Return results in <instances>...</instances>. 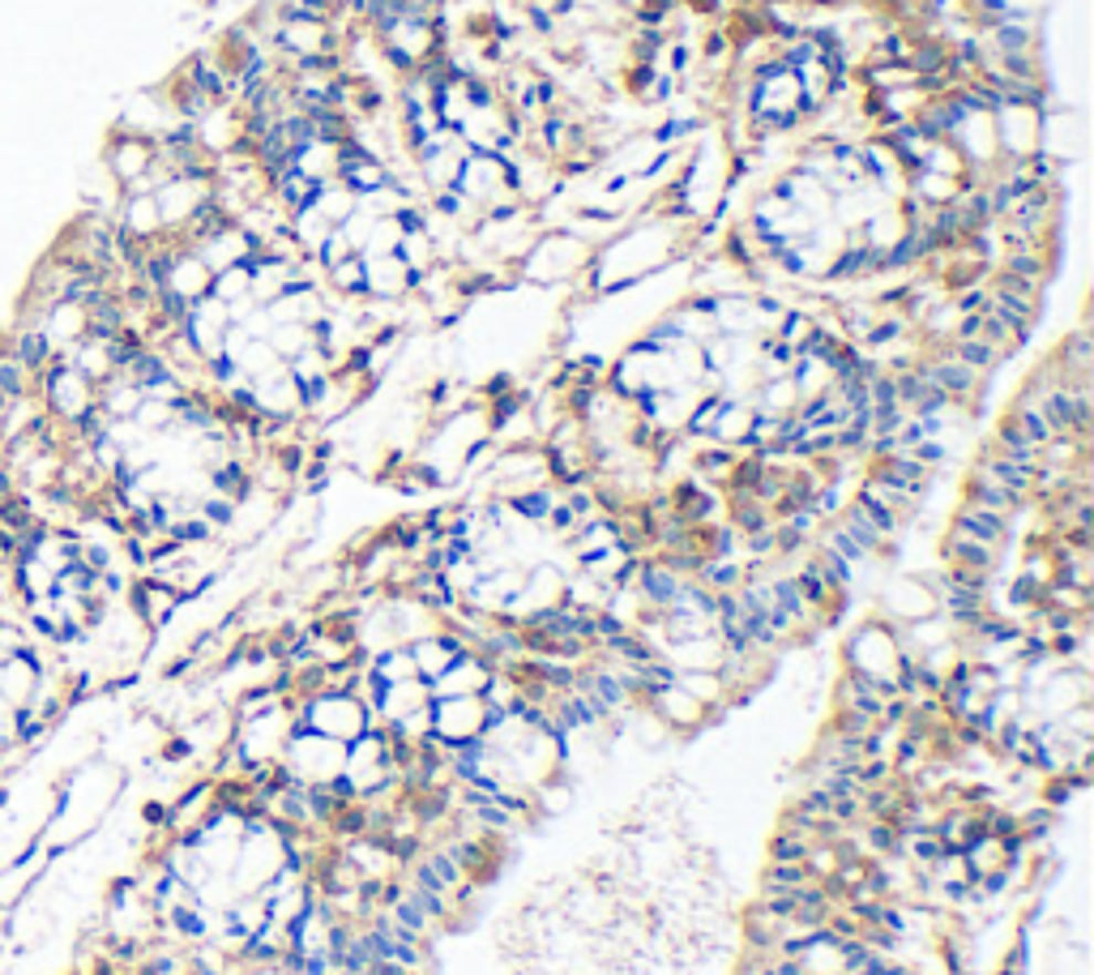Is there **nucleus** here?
<instances>
[{"mask_svg":"<svg viewBox=\"0 0 1094 975\" xmlns=\"http://www.w3.org/2000/svg\"><path fill=\"white\" fill-rule=\"evenodd\" d=\"M838 668L864 677V681L881 684L885 693H898L902 659H898V629L881 612H869L846 638H842V654Z\"/></svg>","mask_w":1094,"mask_h":975,"instance_id":"1","label":"nucleus"},{"mask_svg":"<svg viewBox=\"0 0 1094 975\" xmlns=\"http://www.w3.org/2000/svg\"><path fill=\"white\" fill-rule=\"evenodd\" d=\"M291 706H295V727H308V732L329 736L338 745H351L372 727V711L347 689H322L308 698H291Z\"/></svg>","mask_w":1094,"mask_h":975,"instance_id":"2","label":"nucleus"},{"mask_svg":"<svg viewBox=\"0 0 1094 975\" xmlns=\"http://www.w3.org/2000/svg\"><path fill=\"white\" fill-rule=\"evenodd\" d=\"M34 398H39V407H43L48 420H56L61 428H73L86 411L98 407V386L86 381L65 356H56L34 377Z\"/></svg>","mask_w":1094,"mask_h":975,"instance_id":"3","label":"nucleus"},{"mask_svg":"<svg viewBox=\"0 0 1094 975\" xmlns=\"http://www.w3.org/2000/svg\"><path fill=\"white\" fill-rule=\"evenodd\" d=\"M343 762H347V745H338L329 736H317L308 727H295L287 736V745H283V753H278V766L299 787H334V783L343 779Z\"/></svg>","mask_w":1094,"mask_h":975,"instance_id":"4","label":"nucleus"},{"mask_svg":"<svg viewBox=\"0 0 1094 975\" xmlns=\"http://www.w3.org/2000/svg\"><path fill=\"white\" fill-rule=\"evenodd\" d=\"M98 167L116 180L120 193H155V180H150L155 137H141V133L112 125V133L103 137V150H98Z\"/></svg>","mask_w":1094,"mask_h":975,"instance_id":"5","label":"nucleus"},{"mask_svg":"<svg viewBox=\"0 0 1094 975\" xmlns=\"http://www.w3.org/2000/svg\"><path fill=\"white\" fill-rule=\"evenodd\" d=\"M487 702L483 698H432V745L466 748L475 745L487 727Z\"/></svg>","mask_w":1094,"mask_h":975,"instance_id":"6","label":"nucleus"},{"mask_svg":"<svg viewBox=\"0 0 1094 975\" xmlns=\"http://www.w3.org/2000/svg\"><path fill=\"white\" fill-rule=\"evenodd\" d=\"M642 706L659 719L672 736H697V732H706L709 723H714V715H709L706 706H702L680 681L663 684V689H654V693H645Z\"/></svg>","mask_w":1094,"mask_h":975,"instance_id":"7","label":"nucleus"},{"mask_svg":"<svg viewBox=\"0 0 1094 975\" xmlns=\"http://www.w3.org/2000/svg\"><path fill=\"white\" fill-rule=\"evenodd\" d=\"M872 612H881L890 625H915L924 617H936V595L924 574H898L881 590V604Z\"/></svg>","mask_w":1094,"mask_h":975,"instance_id":"8","label":"nucleus"},{"mask_svg":"<svg viewBox=\"0 0 1094 975\" xmlns=\"http://www.w3.org/2000/svg\"><path fill=\"white\" fill-rule=\"evenodd\" d=\"M125 608L141 620L146 633H162V629L176 620V612L185 608V599H180L167 583H159V578L137 574L129 583V595H125Z\"/></svg>","mask_w":1094,"mask_h":975,"instance_id":"9","label":"nucleus"},{"mask_svg":"<svg viewBox=\"0 0 1094 975\" xmlns=\"http://www.w3.org/2000/svg\"><path fill=\"white\" fill-rule=\"evenodd\" d=\"M992 129H997V155L1009 159H1027L1043 146V116L1022 103H1000L992 112Z\"/></svg>","mask_w":1094,"mask_h":975,"instance_id":"10","label":"nucleus"},{"mask_svg":"<svg viewBox=\"0 0 1094 975\" xmlns=\"http://www.w3.org/2000/svg\"><path fill=\"white\" fill-rule=\"evenodd\" d=\"M185 338H189V347H193L201 359L219 356L227 347V329H231V313H227V304H219L214 295H206V300H197L193 308L185 313V322L176 325Z\"/></svg>","mask_w":1094,"mask_h":975,"instance_id":"11","label":"nucleus"},{"mask_svg":"<svg viewBox=\"0 0 1094 975\" xmlns=\"http://www.w3.org/2000/svg\"><path fill=\"white\" fill-rule=\"evenodd\" d=\"M210 180H189V176H167L155 189V206H159L162 235H180L185 223L193 219V210L210 197Z\"/></svg>","mask_w":1094,"mask_h":975,"instance_id":"12","label":"nucleus"},{"mask_svg":"<svg viewBox=\"0 0 1094 975\" xmlns=\"http://www.w3.org/2000/svg\"><path fill=\"white\" fill-rule=\"evenodd\" d=\"M1056 249L1061 244H1030V249H1000V258L992 270L1000 274H1013V279H1022L1030 283L1034 292L1048 295L1052 287V279H1056Z\"/></svg>","mask_w":1094,"mask_h":975,"instance_id":"13","label":"nucleus"},{"mask_svg":"<svg viewBox=\"0 0 1094 975\" xmlns=\"http://www.w3.org/2000/svg\"><path fill=\"white\" fill-rule=\"evenodd\" d=\"M492 663L483 659L480 650H466V654H457L450 668L436 677V681H428L432 689V698H480L487 681H492Z\"/></svg>","mask_w":1094,"mask_h":975,"instance_id":"14","label":"nucleus"},{"mask_svg":"<svg viewBox=\"0 0 1094 975\" xmlns=\"http://www.w3.org/2000/svg\"><path fill=\"white\" fill-rule=\"evenodd\" d=\"M407 650H411V659H415L419 681H436L453 659H457V654H466L471 647L453 633L450 625H436L432 633H423V638H415V642H407Z\"/></svg>","mask_w":1094,"mask_h":975,"instance_id":"15","label":"nucleus"},{"mask_svg":"<svg viewBox=\"0 0 1094 975\" xmlns=\"http://www.w3.org/2000/svg\"><path fill=\"white\" fill-rule=\"evenodd\" d=\"M945 531H958L966 539H979V544H988V548H997V553L1013 539V522L992 514V510H979V505H970V501H958V505H954Z\"/></svg>","mask_w":1094,"mask_h":975,"instance_id":"16","label":"nucleus"},{"mask_svg":"<svg viewBox=\"0 0 1094 975\" xmlns=\"http://www.w3.org/2000/svg\"><path fill=\"white\" fill-rule=\"evenodd\" d=\"M210 270H206V261L197 258L193 249H176V258H171V265H167V279H162V287L159 292H167V295H176L180 304H197V300H206L210 295Z\"/></svg>","mask_w":1094,"mask_h":975,"instance_id":"17","label":"nucleus"},{"mask_svg":"<svg viewBox=\"0 0 1094 975\" xmlns=\"http://www.w3.org/2000/svg\"><path fill=\"white\" fill-rule=\"evenodd\" d=\"M116 231L125 240H137V244H150L162 235V219L159 206H155V193H120V206L112 214Z\"/></svg>","mask_w":1094,"mask_h":975,"instance_id":"18","label":"nucleus"},{"mask_svg":"<svg viewBox=\"0 0 1094 975\" xmlns=\"http://www.w3.org/2000/svg\"><path fill=\"white\" fill-rule=\"evenodd\" d=\"M958 501H970V505H979V510H992V514H1000V518H1018L1022 510H1027L1030 501H1022V496H1013L1009 488H1000L997 480H988L975 462L966 466V475H962V496Z\"/></svg>","mask_w":1094,"mask_h":975,"instance_id":"19","label":"nucleus"},{"mask_svg":"<svg viewBox=\"0 0 1094 975\" xmlns=\"http://www.w3.org/2000/svg\"><path fill=\"white\" fill-rule=\"evenodd\" d=\"M22 325H39V329L48 334V343L65 356L73 343H82V338H86V308H82V304H73V300H56V304H48L34 322H22Z\"/></svg>","mask_w":1094,"mask_h":975,"instance_id":"20","label":"nucleus"},{"mask_svg":"<svg viewBox=\"0 0 1094 975\" xmlns=\"http://www.w3.org/2000/svg\"><path fill=\"white\" fill-rule=\"evenodd\" d=\"M975 466H979V471H983L988 480H997L1000 488H1009L1013 496L1030 501L1039 462H1018V458H1004V454H997V450H988V445H979V454H975Z\"/></svg>","mask_w":1094,"mask_h":975,"instance_id":"21","label":"nucleus"},{"mask_svg":"<svg viewBox=\"0 0 1094 975\" xmlns=\"http://www.w3.org/2000/svg\"><path fill=\"white\" fill-rule=\"evenodd\" d=\"M940 565L945 569H975V574H997L1000 553L979 544V539H966L958 531H945L940 535Z\"/></svg>","mask_w":1094,"mask_h":975,"instance_id":"22","label":"nucleus"},{"mask_svg":"<svg viewBox=\"0 0 1094 975\" xmlns=\"http://www.w3.org/2000/svg\"><path fill=\"white\" fill-rule=\"evenodd\" d=\"M322 287H325V295H334V300H343V304H359V300H368L364 258L351 253V258H343L338 265H329V270L322 274Z\"/></svg>","mask_w":1094,"mask_h":975,"instance_id":"23","label":"nucleus"},{"mask_svg":"<svg viewBox=\"0 0 1094 975\" xmlns=\"http://www.w3.org/2000/svg\"><path fill=\"white\" fill-rule=\"evenodd\" d=\"M753 411L757 416H770V420H787L796 407H800V394L791 386V377H774V381H757L748 394Z\"/></svg>","mask_w":1094,"mask_h":975,"instance_id":"24","label":"nucleus"},{"mask_svg":"<svg viewBox=\"0 0 1094 975\" xmlns=\"http://www.w3.org/2000/svg\"><path fill=\"white\" fill-rule=\"evenodd\" d=\"M65 359L86 377V381H95L103 386L107 377H116V364H112V347L107 343H98V338H82V343H73L65 352Z\"/></svg>","mask_w":1094,"mask_h":975,"instance_id":"25","label":"nucleus"},{"mask_svg":"<svg viewBox=\"0 0 1094 975\" xmlns=\"http://www.w3.org/2000/svg\"><path fill=\"white\" fill-rule=\"evenodd\" d=\"M556 501H560V488L556 484H535V488H522V492H509V496H505V505L514 510V518L530 522V526H544Z\"/></svg>","mask_w":1094,"mask_h":975,"instance_id":"26","label":"nucleus"},{"mask_svg":"<svg viewBox=\"0 0 1094 975\" xmlns=\"http://www.w3.org/2000/svg\"><path fill=\"white\" fill-rule=\"evenodd\" d=\"M210 295H214L219 304H227V308L249 304V300H253V270H249L244 261H235V265L219 270V274L210 279Z\"/></svg>","mask_w":1094,"mask_h":975,"instance_id":"27","label":"nucleus"},{"mask_svg":"<svg viewBox=\"0 0 1094 975\" xmlns=\"http://www.w3.org/2000/svg\"><path fill=\"white\" fill-rule=\"evenodd\" d=\"M983 445H988V450H997V454H1004V458H1018V462H1039V445H1034V441H1030L1027 432L1009 420L1004 411H1000L997 428H992V437H988Z\"/></svg>","mask_w":1094,"mask_h":975,"instance_id":"28","label":"nucleus"},{"mask_svg":"<svg viewBox=\"0 0 1094 975\" xmlns=\"http://www.w3.org/2000/svg\"><path fill=\"white\" fill-rule=\"evenodd\" d=\"M945 347H949V356H954V359H962L966 368H975L979 377H997L1000 368L1009 364V359L1000 356L997 347H988L983 338H949Z\"/></svg>","mask_w":1094,"mask_h":975,"instance_id":"29","label":"nucleus"},{"mask_svg":"<svg viewBox=\"0 0 1094 975\" xmlns=\"http://www.w3.org/2000/svg\"><path fill=\"white\" fill-rule=\"evenodd\" d=\"M368 677L377 684H398V681H415V659H411V650L407 647H389L381 654H372L368 659Z\"/></svg>","mask_w":1094,"mask_h":975,"instance_id":"30","label":"nucleus"},{"mask_svg":"<svg viewBox=\"0 0 1094 975\" xmlns=\"http://www.w3.org/2000/svg\"><path fill=\"white\" fill-rule=\"evenodd\" d=\"M313 210L322 214L329 228H343V223L351 219L355 210H359V201H355L351 189H343L338 180H325L322 189H317V201H313Z\"/></svg>","mask_w":1094,"mask_h":975,"instance_id":"31","label":"nucleus"},{"mask_svg":"<svg viewBox=\"0 0 1094 975\" xmlns=\"http://www.w3.org/2000/svg\"><path fill=\"white\" fill-rule=\"evenodd\" d=\"M808 847H812V835H804V830H791V826H778V830L770 835V851H766V860L804 864Z\"/></svg>","mask_w":1094,"mask_h":975,"instance_id":"32","label":"nucleus"},{"mask_svg":"<svg viewBox=\"0 0 1094 975\" xmlns=\"http://www.w3.org/2000/svg\"><path fill=\"white\" fill-rule=\"evenodd\" d=\"M706 129V120L702 116H672V120H663L659 129H650V146L654 150H667V146H680V141H688L693 133Z\"/></svg>","mask_w":1094,"mask_h":975,"instance_id":"33","label":"nucleus"}]
</instances>
